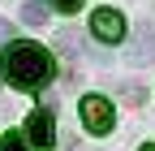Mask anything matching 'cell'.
<instances>
[{"instance_id": "obj_1", "label": "cell", "mask_w": 155, "mask_h": 151, "mask_svg": "<svg viewBox=\"0 0 155 151\" xmlns=\"http://www.w3.org/2000/svg\"><path fill=\"white\" fill-rule=\"evenodd\" d=\"M0 73H5V82L17 86V91H39V86H48L52 82V73H56V61H52V52L43 43H26V39H9L5 43V56H0Z\"/></svg>"}, {"instance_id": "obj_2", "label": "cell", "mask_w": 155, "mask_h": 151, "mask_svg": "<svg viewBox=\"0 0 155 151\" xmlns=\"http://www.w3.org/2000/svg\"><path fill=\"white\" fill-rule=\"evenodd\" d=\"M26 138H30L35 151H52L56 147V121H52L48 108H35L30 117H26Z\"/></svg>"}, {"instance_id": "obj_3", "label": "cell", "mask_w": 155, "mask_h": 151, "mask_svg": "<svg viewBox=\"0 0 155 151\" xmlns=\"http://www.w3.org/2000/svg\"><path fill=\"white\" fill-rule=\"evenodd\" d=\"M91 35L104 39V43H121L125 39V17L116 9H95L91 13Z\"/></svg>"}, {"instance_id": "obj_4", "label": "cell", "mask_w": 155, "mask_h": 151, "mask_svg": "<svg viewBox=\"0 0 155 151\" xmlns=\"http://www.w3.org/2000/svg\"><path fill=\"white\" fill-rule=\"evenodd\" d=\"M82 125L91 129V134H108L112 129V104L104 95H86L82 99Z\"/></svg>"}, {"instance_id": "obj_5", "label": "cell", "mask_w": 155, "mask_h": 151, "mask_svg": "<svg viewBox=\"0 0 155 151\" xmlns=\"http://www.w3.org/2000/svg\"><path fill=\"white\" fill-rule=\"evenodd\" d=\"M22 22L26 26H43L48 22V5H43V0H26V5H22Z\"/></svg>"}, {"instance_id": "obj_6", "label": "cell", "mask_w": 155, "mask_h": 151, "mask_svg": "<svg viewBox=\"0 0 155 151\" xmlns=\"http://www.w3.org/2000/svg\"><path fill=\"white\" fill-rule=\"evenodd\" d=\"M151 56H155V35L142 26L138 39H134V61H151Z\"/></svg>"}, {"instance_id": "obj_7", "label": "cell", "mask_w": 155, "mask_h": 151, "mask_svg": "<svg viewBox=\"0 0 155 151\" xmlns=\"http://www.w3.org/2000/svg\"><path fill=\"white\" fill-rule=\"evenodd\" d=\"M0 151H30L26 147V134H13V129H9V134L0 138Z\"/></svg>"}, {"instance_id": "obj_8", "label": "cell", "mask_w": 155, "mask_h": 151, "mask_svg": "<svg viewBox=\"0 0 155 151\" xmlns=\"http://www.w3.org/2000/svg\"><path fill=\"white\" fill-rule=\"evenodd\" d=\"M52 5L61 9V13H78V9H82V0H52Z\"/></svg>"}, {"instance_id": "obj_9", "label": "cell", "mask_w": 155, "mask_h": 151, "mask_svg": "<svg viewBox=\"0 0 155 151\" xmlns=\"http://www.w3.org/2000/svg\"><path fill=\"white\" fill-rule=\"evenodd\" d=\"M9 39H13V26H9V22H0V43H9Z\"/></svg>"}, {"instance_id": "obj_10", "label": "cell", "mask_w": 155, "mask_h": 151, "mask_svg": "<svg viewBox=\"0 0 155 151\" xmlns=\"http://www.w3.org/2000/svg\"><path fill=\"white\" fill-rule=\"evenodd\" d=\"M142 151H155V147H142Z\"/></svg>"}]
</instances>
